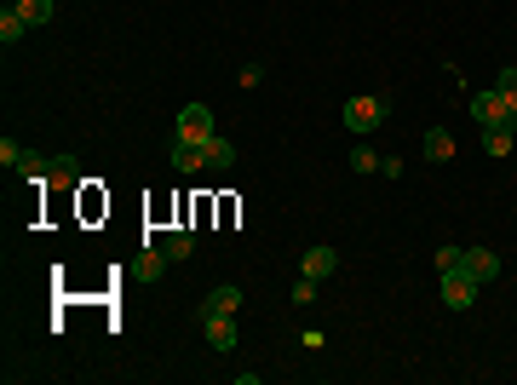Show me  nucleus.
Masks as SVG:
<instances>
[{"mask_svg":"<svg viewBox=\"0 0 517 385\" xmlns=\"http://www.w3.org/2000/svg\"><path fill=\"white\" fill-rule=\"evenodd\" d=\"M345 133H357V138H368V133H380V121L391 116V98L385 93H357V98H345Z\"/></svg>","mask_w":517,"mask_h":385,"instance_id":"nucleus-1","label":"nucleus"},{"mask_svg":"<svg viewBox=\"0 0 517 385\" xmlns=\"http://www.w3.org/2000/svg\"><path fill=\"white\" fill-rule=\"evenodd\" d=\"M196 322L213 351H236V310H196Z\"/></svg>","mask_w":517,"mask_h":385,"instance_id":"nucleus-2","label":"nucleus"},{"mask_svg":"<svg viewBox=\"0 0 517 385\" xmlns=\"http://www.w3.org/2000/svg\"><path fill=\"white\" fill-rule=\"evenodd\" d=\"M460 270H466L477 288H489L494 277H501V253H494V248H466V253H460Z\"/></svg>","mask_w":517,"mask_h":385,"instance_id":"nucleus-3","label":"nucleus"},{"mask_svg":"<svg viewBox=\"0 0 517 385\" xmlns=\"http://www.w3.org/2000/svg\"><path fill=\"white\" fill-rule=\"evenodd\" d=\"M477 293H483V288H477L466 270H449V277H442V305H449V310H471Z\"/></svg>","mask_w":517,"mask_h":385,"instance_id":"nucleus-4","label":"nucleus"},{"mask_svg":"<svg viewBox=\"0 0 517 385\" xmlns=\"http://www.w3.org/2000/svg\"><path fill=\"white\" fill-rule=\"evenodd\" d=\"M471 121H477V127H506L512 109H506L501 93H471Z\"/></svg>","mask_w":517,"mask_h":385,"instance_id":"nucleus-5","label":"nucleus"},{"mask_svg":"<svg viewBox=\"0 0 517 385\" xmlns=\"http://www.w3.org/2000/svg\"><path fill=\"white\" fill-rule=\"evenodd\" d=\"M178 138H213V109L208 104H184L178 109Z\"/></svg>","mask_w":517,"mask_h":385,"instance_id":"nucleus-6","label":"nucleus"},{"mask_svg":"<svg viewBox=\"0 0 517 385\" xmlns=\"http://www.w3.org/2000/svg\"><path fill=\"white\" fill-rule=\"evenodd\" d=\"M46 185H58V190H81V161H76V156H52Z\"/></svg>","mask_w":517,"mask_h":385,"instance_id":"nucleus-7","label":"nucleus"},{"mask_svg":"<svg viewBox=\"0 0 517 385\" xmlns=\"http://www.w3.org/2000/svg\"><path fill=\"white\" fill-rule=\"evenodd\" d=\"M334 265H340V253L334 248H305V259H299V277H334Z\"/></svg>","mask_w":517,"mask_h":385,"instance_id":"nucleus-8","label":"nucleus"},{"mask_svg":"<svg viewBox=\"0 0 517 385\" xmlns=\"http://www.w3.org/2000/svg\"><path fill=\"white\" fill-rule=\"evenodd\" d=\"M201 156H208V167H213V173L236 167V144H230V138H218V133H213V138H201Z\"/></svg>","mask_w":517,"mask_h":385,"instance_id":"nucleus-9","label":"nucleus"},{"mask_svg":"<svg viewBox=\"0 0 517 385\" xmlns=\"http://www.w3.org/2000/svg\"><path fill=\"white\" fill-rule=\"evenodd\" d=\"M173 167H178V173H201V167H208L201 138H178V144H173Z\"/></svg>","mask_w":517,"mask_h":385,"instance_id":"nucleus-10","label":"nucleus"},{"mask_svg":"<svg viewBox=\"0 0 517 385\" xmlns=\"http://www.w3.org/2000/svg\"><path fill=\"white\" fill-rule=\"evenodd\" d=\"M167 265H173V259H167L161 248H144L138 259H133V277H138V282H161V270H167Z\"/></svg>","mask_w":517,"mask_h":385,"instance_id":"nucleus-11","label":"nucleus"},{"mask_svg":"<svg viewBox=\"0 0 517 385\" xmlns=\"http://www.w3.org/2000/svg\"><path fill=\"white\" fill-rule=\"evenodd\" d=\"M201 310H236L242 317V288H230V282H218L208 299H201Z\"/></svg>","mask_w":517,"mask_h":385,"instance_id":"nucleus-12","label":"nucleus"},{"mask_svg":"<svg viewBox=\"0 0 517 385\" xmlns=\"http://www.w3.org/2000/svg\"><path fill=\"white\" fill-rule=\"evenodd\" d=\"M454 156V133H449V127H431V133H426V161H449Z\"/></svg>","mask_w":517,"mask_h":385,"instance_id":"nucleus-13","label":"nucleus"},{"mask_svg":"<svg viewBox=\"0 0 517 385\" xmlns=\"http://www.w3.org/2000/svg\"><path fill=\"white\" fill-rule=\"evenodd\" d=\"M24 35H29L24 12H17V6H6V12H0V41H6V46H17V41H24Z\"/></svg>","mask_w":517,"mask_h":385,"instance_id":"nucleus-14","label":"nucleus"},{"mask_svg":"<svg viewBox=\"0 0 517 385\" xmlns=\"http://www.w3.org/2000/svg\"><path fill=\"white\" fill-rule=\"evenodd\" d=\"M161 253H167L173 265H178V259H190V253H196V236H190V230H167V242H161Z\"/></svg>","mask_w":517,"mask_h":385,"instance_id":"nucleus-15","label":"nucleus"},{"mask_svg":"<svg viewBox=\"0 0 517 385\" xmlns=\"http://www.w3.org/2000/svg\"><path fill=\"white\" fill-rule=\"evenodd\" d=\"M512 138H517L512 121H506V127H483V150H489V156H512Z\"/></svg>","mask_w":517,"mask_h":385,"instance_id":"nucleus-16","label":"nucleus"},{"mask_svg":"<svg viewBox=\"0 0 517 385\" xmlns=\"http://www.w3.org/2000/svg\"><path fill=\"white\" fill-rule=\"evenodd\" d=\"M345 167L350 173H380V156L368 150V144H350V156H345Z\"/></svg>","mask_w":517,"mask_h":385,"instance_id":"nucleus-17","label":"nucleus"},{"mask_svg":"<svg viewBox=\"0 0 517 385\" xmlns=\"http://www.w3.org/2000/svg\"><path fill=\"white\" fill-rule=\"evenodd\" d=\"M17 12H24V24H29V29L52 24V0H17Z\"/></svg>","mask_w":517,"mask_h":385,"instance_id":"nucleus-18","label":"nucleus"},{"mask_svg":"<svg viewBox=\"0 0 517 385\" xmlns=\"http://www.w3.org/2000/svg\"><path fill=\"white\" fill-rule=\"evenodd\" d=\"M46 167H52V156H29V150H24V161H17V173H24L29 185H46Z\"/></svg>","mask_w":517,"mask_h":385,"instance_id":"nucleus-19","label":"nucleus"},{"mask_svg":"<svg viewBox=\"0 0 517 385\" xmlns=\"http://www.w3.org/2000/svg\"><path fill=\"white\" fill-rule=\"evenodd\" d=\"M494 93L506 98V109H517V64H512V69H501V81H494Z\"/></svg>","mask_w":517,"mask_h":385,"instance_id":"nucleus-20","label":"nucleus"},{"mask_svg":"<svg viewBox=\"0 0 517 385\" xmlns=\"http://www.w3.org/2000/svg\"><path fill=\"white\" fill-rule=\"evenodd\" d=\"M460 253H466V248H437V277H449V270H460Z\"/></svg>","mask_w":517,"mask_h":385,"instance_id":"nucleus-21","label":"nucleus"},{"mask_svg":"<svg viewBox=\"0 0 517 385\" xmlns=\"http://www.w3.org/2000/svg\"><path fill=\"white\" fill-rule=\"evenodd\" d=\"M317 277H299V282H293V305H310V299H317Z\"/></svg>","mask_w":517,"mask_h":385,"instance_id":"nucleus-22","label":"nucleus"},{"mask_svg":"<svg viewBox=\"0 0 517 385\" xmlns=\"http://www.w3.org/2000/svg\"><path fill=\"white\" fill-rule=\"evenodd\" d=\"M0 161H6V167H17V161H24V150H17L12 138H0Z\"/></svg>","mask_w":517,"mask_h":385,"instance_id":"nucleus-23","label":"nucleus"},{"mask_svg":"<svg viewBox=\"0 0 517 385\" xmlns=\"http://www.w3.org/2000/svg\"><path fill=\"white\" fill-rule=\"evenodd\" d=\"M265 81V64H242V86H258Z\"/></svg>","mask_w":517,"mask_h":385,"instance_id":"nucleus-24","label":"nucleus"}]
</instances>
